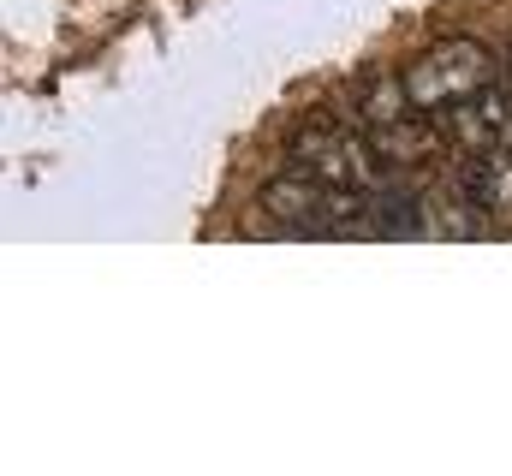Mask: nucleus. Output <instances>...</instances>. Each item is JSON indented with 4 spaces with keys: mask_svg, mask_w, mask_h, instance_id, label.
I'll return each mask as SVG.
<instances>
[{
    "mask_svg": "<svg viewBox=\"0 0 512 476\" xmlns=\"http://www.w3.org/2000/svg\"><path fill=\"white\" fill-rule=\"evenodd\" d=\"M286 167L328 179V185H352V191H376L387 185V161L376 155L370 131L358 119H334V114H310L292 137H286Z\"/></svg>",
    "mask_w": 512,
    "mask_h": 476,
    "instance_id": "nucleus-1",
    "label": "nucleus"
},
{
    "mask_svg": "<svg viewBox=\"0 0 512 476\" xmlns=\"http://www.w3.org/2000/svg\"><path fill=\"white\" fill-rule=\"evenodd\" d=\"M262 215L286 233H310V238H358L370 233V191L352 185H328L310 173H280L262 185Z\"/></svg>",
    "mask_w": 512,
    "mask_h": 476,
    "instance_id": "nucleus-2",
    "label": "nucleus"
},
{
    "mask_svg": "<svg viewBox=\"0 0 512 476\" xmlns=\"http://www.w3.org/2000/svg\"><path fill=\"white\" fill-rule=\"evenodd\" d=\"M489 84H501V60L471 36H441L405 66V90L423 114H447V108L471 102Z\"/></svg>",
    "mask_w": 512,
    "mask_h": 476,
    "instance_id": "nucleus-3",
    "label": "nucleus"
},
{
    "mask_svg": "<svg viewBox=\"0 0 512 476\" xmlns=\"http://www.w3.org/2000/svg\"><path fill=\"white\" fill-rule=\"evenodd\" d=\"M441 131L459 143V155H489V149H512V84H489L471 102L447 108Z\"/></svg>",
    "mask_w": 512,
    "mask_h": 476,
    "instance_id": "nucleus-4",
    "label": "nucleus"
},
{
    "mask_svg": "<svg viewBox=\"0 0 512 476\" xmlns=\"http://www.w3.org/2000/svg\"><path fill=\"white\" fill-rule=\"evenodd\" d=\"M423 221H429V238H483L495 227V215L465 191L459 173H447L435 191H423Z\"/></svg>",
    "mask_w": 512,
    "mask_h": 476,
    "instance_id": "nucleus-5",
    "label": "nucleus"
},
{
    "mask_svg": "<svg viewBox=\"0 0 512 476\" xmlns=\"http://www.w3.org/2000/svg\"><path fill=\"white\" fill-rule=\"evenodd\" d=\"M465 179V191L495 215V221H512V149H489V155H459L453 167Z\"/></svg>",
    "mask_w": 512,
    "mask_h": 476,
    "instance_id": "nucleus-6",
    "label": "nucleus"
},
{
    "mask_svg": "<svg viewBox=\"0 0 512 476\" xmlns=\"http://www.w3.org/2000/svg\"><path fill=\"white\" fill-rule=\"evenodd\" d=\"M501 78L512 84V42H507V54H501Z\"/></svg>",
    "mask_w": 512,
    "mask_h": 476,
    "instance_id": "nucleus-7",
    "label": "nucleus"
}]
</instances>
